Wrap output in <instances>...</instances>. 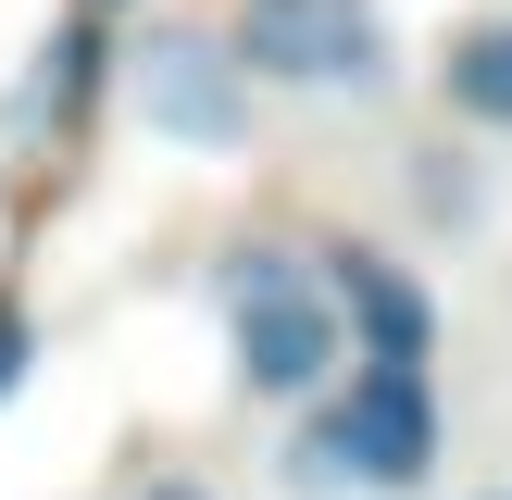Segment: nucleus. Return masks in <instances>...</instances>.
Segmentation results:
<instances>
[{
  "instance_id": "1",
  "label": "nucleus",
  "mask_w": 512,
  "mask_h": 500,
  "mask_svg": "<svg viewBox=\"0 0 512 500\" xmlns=\"http://www.w3.org/2000/svg\"><path fill=\"white\" fill-rule=\"evenodd\" d=\"M225 63L275 75V88H375L388 75V13L375 0H238Z\"/></svg>"
},
{
  "instance_id": "2",
  "label": "nucleus",
  "mask_w": 512,
  "mask_h": 500,
  "mask_svg": "<svg viewBox=\"0 0 512 500\" xmlns=\"http://www.w3.org/2000/svg\"><path fill=\"white\" fill-rule=\"evenodd\" d=\"M438 463V413H425V375H400V363H363L350 375V400L300 438V475H375V488H413V475Z\"/></svg>"
},
{
  "instance_id": "3",
  "label": "nucleus",
  "mask_w": 512,
  "mask_h": 500,
  "mask_svg": "<svg viewBox=\"0 0 512 500\" xmlns=\"http://www.w3.org/2000/svg\"><path fill=\"white\" fill-rule=\"evenodd\" d=\"M325 363H338V313L288 275V250H238V375L263 400H300L325 388Z\"/></svg>"
},
{
  "instance_id": "4",
  "label": "nucleus",
  "mask_w": 512,
  "mask_h": 500,
  "mask_svg": "<svg viewBox=\"0 0 512 500\" xmlns=\"http://www.w3.org/2000/svg\"><path fill=\"white\" fill-rule=\"evenodd\" d=\"M138 113L163 138H188V150H238L250 138V75L213 38H150L138 50Z\"/></svg>"
},
{
  "instance_id": "5",
  "label": "nucleus",
  "mask_w": 512,
  "mask_h": 500,
  "mask_svg": "<svg viewBox=\"0 0 512 500\" xmlns=\"http://www.w3.org/2000/svg\"><path fill=\"white\" fill-rule=\"evenodd\" d=\"M338 288H350V325H363V363H400L425 375V300L400 288L375 250H338Z\"/></svg>"
},
{
  "instance_id": "6",
  "label": "nucleus",
  "mask_w": 512,
  "mask_h": 500,
  "mask_svg": "<svg viewBox=\"0 0 512 500\" xmlns=\"http://www.w3.org/2000/svg\"><path fill=\"white\" fill-rule=\"evenodd\" d=\"M438 88L463 100L475 125H512V25H463L450 63H438Z\"/></svg>"
},
{
  "instance_id": "7",
  "label": "nucleus",
  "mask_w": 512,
  "mask_h": 500,
  "mask_svg": "<svg viewBox=\"0 0 512 500\" xmlns=\"http://www.w3.org/2000/svg\"><path fill=\"white\" fill-rule=\"evenodd\" d=\"M13 375H25V325L0 313V388H13Z\"/></svg>"
},
{
  "instance_id": "8",
  "label": "nucleus",
  "mask_w": 512,
  "mask_h": 500,
  "mask_svg": "<svg viewBox=\"0 0 512 500\" xmlns=\"http://www.w3.org/2000/svg\"><path fill=\"white\" fill-rule=\"evenodd\" d=\"M138 500H213V488H188V475H163V488H138Z\"/></svg>"
}]
</instances>
